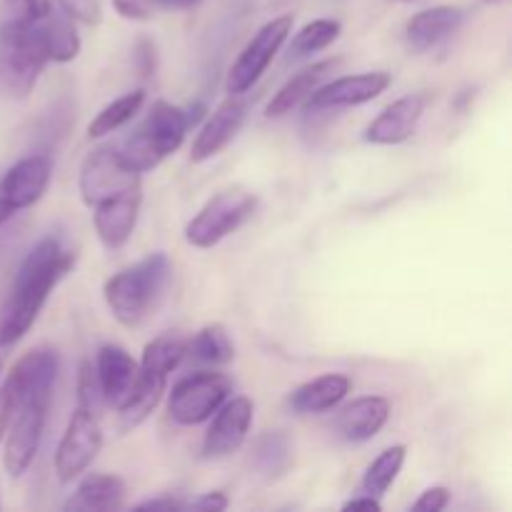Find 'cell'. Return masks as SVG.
I'll return each mask as SVG.
<instances>
[{"label":"cell","instance_id":"41","mask_svg":"<svg viewBox=\"0 0 512 512\" xmlns=\"http://www.w3.org/2000/svg\"><path fill=\"white\" fill-rule=\"evenodd\" d=\"M200 3V0H155V8H168V10H180L190 8V5Z\"/></svg>","mask_w":512,"mask_h":512},{"label":"cell","instance_id":"3","mask_svg":"<svg viewBox=\"0 0 512 512\" xmlns=\"http://www.w3.org/2000/svg\"><path fill=\"white\" fill-rule=\"evenodd\" d=\"M185 358V343L178 335L168 333L150 340L143 350V360L138 365V378H135L133 390L128 400L118 408L120 430L128 433L143 425L155 408L163 400L168 378Z\"/></svg>","mask_w":512,"mask_h":512},{"label":"cell","instance_id":"1","mask_svg":"<svg viewBox=\"0 0 512 512\" xmlns=\"http://www.w3.org/2000/svg\"><path fill=\"white\" fill-rule=\"evenodd\" d=\"M73 263L75 253L65 250V245L53 235L40 240L25 255L23 265L15 273L8 303L3 308V318H0V345L3 348L18 343L33 328L40 310L48 303L50 293L70 273Z\"/></svg>","mask_w":512,"mask_h":512},{"label":"cell","instance_id":"15","mask_svg":"<svg viewBox=\"0 0 512 512\" xmlns=\"http://www.w3.org/2000/svg\"><path fill=\"white\" fill-rule=\"evenodd\" d=\"M140 205H143V188L128 190L123 195L103 200L93 205V225L100 243L110 250L123 248L133 235L135 223H138Z\"/></svg>","mask_w":512,"mask_h":512},{"label":"cell","instance_id":"38","mask_svg":"<svg viewBox=\"0 0 512 512\" xmlns=\"http://www.w3.org/2000/svg\"><path fill=\"white\" fill-rule=\"evenodd\" d=\"M188 503H183V500H175V498H155V500H145V503L135 505V510H188L185 508Z\"/></svg>","mask_w":512,"mask_h":512},{"label":"cell","instance_id":"10","mask_svg":"<svg viewBox=\"0 0 512 512\" xmlns=\"http://www.w3.org/2000/svg\"><path fill=\"white\" fill-rule=\"evenodd\" d=\"M100 448H103L100 415L78 405L55 450V473L60 483H73L75 478H80L98 458Z\"/></svg>","mask_w":512,"mask_h":512},{"label":"cell","instance_id":"6","mask_svg":"<svg viewBox=\"0 0 512 512\" xmlns=\"http://www.w3.org/2000/svg\"><path fill=\"white\" fill-rule=\"evenodd\" d=\"M258 210V195L245 188H228L215 193L200 213L185 225V240L193 248L210 250L228 235L243 228Z\"/></svg>","mask_w":512,"mask_h":512},{"label":"cell","instance_id":"36","mask_svg":"<svg viewBox=\"0 0 512 512\" xmlns=\"http://www.w3.org/2000/svg\"><path fill=\"white\" fill-rule=\"evenodd\" d=\"M133 58H135V68H138L140 75H150L155 70V48L148 38H140L135 43L133 50Z\"/></svg>","mask_w":512,"mask_h":512},{"label":"cell","instance_id":"4","mask_svg":"<svg viewBox=\"0 0 512 512\" xmlns=\"http://www.w3.org/2000/svg\"><path fill=\"white\" fill-rule=\"evenodd\" d=\"M45 65L38 18H5L0 25V98H28Z\"/></svg>","mask_w":512,"mask_h":512},{"label":"cell","instance_id":"27","mask_svg":"<svg viewBox=\"0 0 512 512\" xmlns=\"http://www.w3.org/2000/svg\"><path fill=\"white\" fill-rule=\"evenodd\" d=\"M185 355L203 365H228L235 358V345L225 325L213 323L200 328L185 343Z\"/></svg>","mask_w":512,"mask_h":512},{"label":"cell","instance_id":"31","mask_svg":"<svg viewBox=\"0 0 512 512\" xmlns=\"http://www.w3.org/2000/svg\"><path fill=\"white\" fill-rule=\"evenodd\" d=\"M78 405L95 415H100V410L105 408L103 393H100L98 378H95V368L93 363H88V360L80 365V373H78Z\"/></svg>","mask_w":512,"mask_h":512},{"label":"cell","instance_id":"16","mask_svg":"<svg viewBox=\"0 0 512 512\" xmlns=\"http://www.w3.org/2000/svg\"><path fill=\"white\" fill-rule=\"evenodd\" d=\"M245 118H248V103L240 100V95H230L225 103L215 108L208 123L195 135L193 148H190V160L193 163H205V160L215 158L240 133Z\"/></svg>","mask_w":512,"mask_h":512},{"label":"cell","instance_id":"20","mask_svg":"<svg viewBox=\"0 0 512 512\" xmlns=\"http://www.w3.org/2000/svg\"><path fill=\"white\" fill-rule=\"evenodd\" d=\"M390 418V403L383 395H365L345 405L335 418V433L345 443H365L383 430Z\"/></svg>","mask_w":512,"mask_h":512},{"label":"cell","instance_id":"43","mask_svg":"<svg viewBox=\"0 0 512 512\" xmlns=\"http://www.w3.org/2000/svg\"><path fill=\"white\" fill-rule=\"evenodd\" d=\"M0 510H3V500H0Z\"/></svg>","mask_w":512,"mask_h":512},{"label":"cell","instance_id":"32","mask_svg":"<svg viewBox=\"0 0 512 512\" xmlns=\"http://www.w3.org/2000/svg\"><path fill=\"white\" fill-rule=\"evenodd\" d=\"M58 5L73 23L98 25L103 20V5H100V0H58Z\"/></svg>","mask_w":512,"mask_h":512},{"label":"cell","instance_id":"33","mask_svg":"<svg viewBox=\"0 0 512 512\" xmlns=\"http://www.w3.org/2000/svg\"><path fill=\"white\" fill-rule=\"evenodd\" d=\"M5 18H45L53 10V0H5Z\"/></svg>","mask_w":512,"mask_h":512},{"label":"cell","instance_id":"30","mask_svg":"<svg viewBox=\"0 0 512 512\" xmlns=\"http://www.w3.org/2000/svg\"><path fill=\"white\" fill-rule=\"evenodd\" d=\"M340 30H343V25L333 18L313 20V23H308L295 33L293 43L288 48V60H300L313 53H320V50H325L338 40Z\"/></svg>","mask_w":512,"mask_h":512},{"label":"cell","instance_id":"40","mask_svg":"<svg viewBox=\"0 0 512 512\" xmlns=\"http://www.w3.org/2000/svg\"><path fill=\"white\" fill-rule=\"evenodd\" d=\"M10 415H13V403H10V398L5 390H0V443H3L5 430H8Z\"/></svg>","mask_w":512,"mask_h":512},{"label":"cell","instance_id":"42","mask_svg":"<svg viewBox=\"0 0 512 512\" xmlns=\"http://www.w3.org/2000/svg\"><path fill=\"white\" fill-rule=\"evenodd\" d=\"M13 215H15V210L10 208V205L5 203L3 198H0V225H5V223H8V220L13 218Z\"/></svg>","mask_w":512,"mask_h":512},{"label":"cell","instance_id":"34","mask_svg":"<svg viewBox=\"0 0 512 512\" xmlns=\"http://www.w3.org/2000/svg\"><path fill=\"white\" fill-rule=\"evenodd\" d=\"M450 505V490L445 485H435V488H428L418 500L413 503L415 510L423 512H440Z\"/></svg>","mask_w":512,"mask_h":512},{"label":"cell","instance_id":"2","mask_svg":"<svg viewBox=\"0 0 512 512\" xmlns=\"http://www.w3.org/2000/svg\"><path fill=\"white\" fill-rule=\"evenodd\" d=\"M170 278H173V263L168 255L153 253L108 278L103 288L105 303L120 325L138 328L160 308Z\"/></svg>","mask_w":512,"mask_h":512},{"label":"cell","instance_id":"18","mask_svg":"<svg viewBox=\"0 0 512 512\" xmlns=\"http://www.w3.org/2000/svg\"><path fill=\"white\" fill-rule=\"evenodd\" d=\"M50 175H53V163L45 155H30V158L18 160L8 173L0 178V198L18 213V210L30 208L43 198L48 190Z\"/></svg>","mask_w":512,"mask_h":512},{"label":"cell","instance_id":"28","mask_svg":"<svg viewBox=\"0 0 512 512\" xmlns=\"http://www.w3.org/2000/svg\"><path fill=\"white\" fill-rule=\"evenodd\" d=\"M145 103V90H130V93L120 95L115 98L113 103L105 105L88 125V135L90 138H103V135L115 133V130L123 128L125 123L135 118L140 113Z\"/></svg>","mask_w":512,"mask_h":512},{"label":"cell","instance_id":"37","mask_svg":"<svg viewBox=\"0 0 512 512\" xmlns=\"http://www.w3.org/2000/svg\"><path fill=\"white\" fill-rule=\"evenodd\" d=\"M185 508L190 510H205V512H218V510H225L228 508V498H225V493H220V490H213V493H203L200 498L190 500Z\"/></svg>","mask_w":512,"mask_h":512},{"label":"cell","instance_id":"25","mask_svg":"<svg viewBox=\"0 0 512 512\" xmlns=\"http://www.w3.org/2000/svg\"><path fill=\"white\" fill-rule=\"evenodd\" d=\"M40 43H43L48 63H70L80 53V35L75 30L73 20L65 13H53L50 10L45 18H38Z\"/></svg>","mask_w":512,"mask_h":512},{"label":"cell","instance_id":"44","mask_svg":"<svg viewBox=\"0 0 512 512\" xmlns=\"http://www.w3.org/2000/svg\"><path fill=\"white\" fill-rule=\"evenodd\" d=\"M490 3H495V0H490Z\"/></svg>","mask_w":512,"mask_h":512},{"label":"cell","instance_id":"14","mask_svg":"<svg viewBox=\"0 0 512 512\" xmlns=\"http://www.w3.org/2000/svg\"><path fill=\"white\" fill-rule=\"evenodd\" d=\"M393 83V75L385 70H373V73L343 75L328 85H318L305 100V110H340L365 105L383 95Z\"/></svg>","mask_w":512,"mask_h":512},{"label":"cell","instance_id":"12","mask_svg":"<svg viewBox=\"0 0 512 512\" xmlns=\"http://www.w3.org/2000/svg\"><path fill=\"white\" fill-rule=\"evenodd\" d=\"M60 360L58 353L48 345H40V348L25 353L18 363L10 370L8 380H5L3 390L8 393L13 410L18 408L25 400H53V388L55 378H58Z\"/></svg>","mask_w":512,"mask_h":512},{"label":"cell","instance_id":"22","mask_svg":"<svg viewBox=\"0 0 512 512\" xmlns=\"http://www.w3.org/2000/svg\"><path fill=\"white\" fill-rule=\"evenodd\" d=\"M353 380L343 373H328L308 380L290 393L288 405L298 415H318L338 408L348 398Z\"/></svg>","mask_w":512,"mask_h":512},{"label":"cell","instance_id":"19","mask_svg":"<svg viewBox=\"0 0 512 512\" xmlns=\"http://www.w3.org/2000/svg\"><path fill=\"white\" fill-rule=\"evenodd\" d=\"M93 368L105 405L118 410L128 400L130 390H133L135 378H138V363H135L128 350L108 343L98 350Z\"/></svg>","mask_w":512,"mask_h":512},{"label":"cell","instance_id":"45","mask_svg":"<svg viewBox=\"0 0 512 512\" xmlns=\"http://www.w3.org/2000/svg\"><path fill=\"white\" fill-rule=\"evenodd\" d=\"M403 3H405V0H403Z\"/></svg>","mask_w":512,"mask_h":512},{"label":"cell","instance_id":"29","mask_svg":"<svg viewBox=\"0 0 512 512\" xmlns=\"http://www.w3.org/2000/svg\"><path fill=\"white\" fill-rule=\"evenodd\" d=\"M405 455H408V448H405V445H393V448L383 450V453L373 460L368 473H365L363 493L373 495V498H383L390 490V485L398 480L400 470H403L405 465Z\"/></svg>","mask_w":512,"mask_h":512},{"label":"cell","instance_id":"26","mask_svg":"<svg viewBox=\"0 0 512 512\" xmlns=\"http://www.w3.org/2000/svg\"><path fill=\"white\" fill-rule=\"evenodd\" d=\"M253 468L260 478L275 480L280 475L288 473L290 463H293V445L290 438L280 430L273 433H263L253 445Z\"/></svg>","mask_w":512,"mask_h":512},{"label":"cell","instance_id":"7","mask_svg":"<svg viewBox=\"0 0 512 512\" xmlns=\"http://www.w3.org/2000/svg\"><path fill=\"white\" fill-rule=\"evenodd\" d=\"M235 383L225 373L200 370V373L185 375L173 385L168 400V413L180 425L208 423L220 405L233 395Z\"/></svg>","mask_w":512,"mask_h":512},{"label":"cell","instance_id":"35","mask_svg":"<svg viewBox=\"0 0 512 512\" xmlns=\"http://www.w3.org/2000/svg\"><path fill=\"white\" fill-rule=\"evenodd\" d=\"M113 5L128 20H150L155 15V0H113Z\"/></svg>","mask_w":512,"mask_h":512},{"label":"cell","instance_id":"9","mask_svg":"<svg viewBox=\"0 0 512 512\" xmlns=\"http://www.w3.org/2000/svg\"><path fill=\"white\" fill-rule=\"evenodd\" d=\"M290 30H293V15H280V18L265 23L250 38V43L245 45L243 53L238 55V60L230 68L228 80H225V88H228L230 95L248 93L263 78L268 65L273 63V58L280 53L285 40H288Z\"/></svg>","mask_w":512,"mask_h":512},{"label":"cell","instance_id":"21","mask_svg":"<svg viewBox=\"0 0 512 512\" xmlns=\"http://www.w3.org/2000/svg\"><path fill=\"white\" fill-rule=\"evenodd\" d=\"M463 25V10L455 5H435V8L420 10L405 25V40L410 50L425 53L443 40H448L455 30Z\"/></svg>","mask_w":512,"mask_h":512},{"label":"cell","instance_id":"5","mask_svg":"<svg viewBox=\"0 0 512 512\" xmlns=\"http://www.w3.org/2000/svg\"><path fill=\"white\" fill-rule=\"evenodd\" d=\"M188 130L190 125L185 118V110L158 100V103H153L143 125L118 150L130 168H135L138 173H148L183 145Z\"/></svg>","mask_w":512,"mask_h":512},{"label":"cell","instance_id":"24","mask_svg":"<svg viewBox=\"0 0 512 512\" xmlns=\"http://www.w3.org/2000/svg\"><path fill=\"white\" fill-rule=\"evenodd\" d=\"M338 65H340L338 58L320 60V63H313L310 68L295 73L293 78H290L288 83L273 95V100H270L268 108H265V115H268V118H283V115L293 113V110L298 108L300 103H305V100L310 98V93L323 83L325 75L333 73Z\"/></svg>","mask_w":512,"mask_h":512},{"label":"cell","instance_id":"13","mask_svg":"<svg viewBox=\"0 0 512 512\" xmlns=\"http://www.w3.org/2000/svg\"><path fill=\"white\" fill-rule=\"evenodd\" d=\"M253 413V400L245 398V395L225 400L218 408V413H215L213 423H210L208 433L203 438V458L220 460L238 453L250 433Z\"/></svg>","mask_w":512,"mask_h":512},{"label":"cell","instance_id":"17","mask_svg":"<svg viewBox=\"0 0 512 512\" xmlns=\"http://www.w3.org/2000/svg\"><path fill=\"white\" fill-rule=\"evenodd\" d=\"M425 105H428V95L415 93L405 95V98L395 100L393 105L383 110L373 123L365 130V143L370 145H400L405 140L413 138L418 130L420 120L425 115Z\"/></svg>","mask_w":512,"mask_h":512},{"label":"cell","instance_id":"8","mask_svg":"<svg viewBox=\"0 0 512 512\" xmlns=\"http://www.w3.org/2000/svg\"><path fill=\"white\" fill-rule=\"evenodd\" d=\"M140 178H143V173L130 168L118 148H95L80 165V198L88 208H93V205L115 198V195L138 190Z\"/></svg>","mask_w":512,"mask_h":512},{"label":"cell","instance_id":"23","mask_svg":"<svg viewBox=\"0 0 512 512\" xmlns=\"http://www.w3.org/2000/svg\"><path fill=\"white\" fill-rule=\"evenodd\" d=\"M125 500V483L118 475L88 473L80 480L73 498L65 503V510L73 512H108L120 510Z\"/></svg>","mask_w":512,"mask_h":512},{"label":"cell","instance_id":"39","mask_svg":"<svg viewBox=\"0 0 512 512\" xmlns=\"http://www.w3.org/2000/svg\"><path fill=\"white\" fill-rule=\"evenodd\" d=\"M380 500L373 498V495H358V498L348 500V503L343 505V510H368V512H380Z\"/></svg>","mask_w":512,"mask_h":512},{"label":"cell","instance_id":"11","mask_svg":"<svg viewBox=\"0 0 512 512\" xmlns=\"http://www.w3.org/2000/svg\"><path fill=\"white\" fill-rule=\"evenodd\" d=\"M50 400H25L10 415L8 430H5V453L3 465L10 478H20L28 473L43 443L45 418H48Z\"/></svg>","mask_w":512,"mask_h":512}]
</instances>
